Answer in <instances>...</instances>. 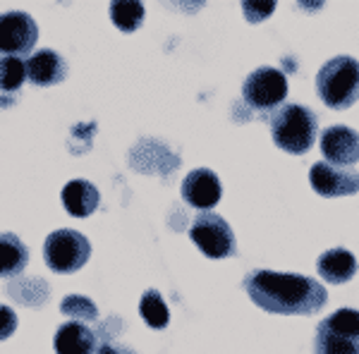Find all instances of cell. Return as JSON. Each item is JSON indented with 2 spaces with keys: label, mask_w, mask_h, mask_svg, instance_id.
I'll list each match as a JSON object with an SVG mask.
<instances>
[{
  "label": "cell",
  "mask_w": 359,
  "mask_h": 354,
  "mask_svg": "<svg viewBox=\"0 0 359 354\" xmlns=\"http://www.w3.org/2000/svg\"><path fill=\"white\" fill-rule=\"evenodd\" d=\"M245 290L257 306L271 313L287 316H311L326 306V290L321 282L306 275L276 271H252L245 278Z\"/></svg>",
  "instance_id": "obj_1"
},
{
  "label": "cell",
  "mask_w": 359,
  "mask_h": 354,
  "mask_svg": "<svg viewBox=\"0 0 359 354\" xmlns=\"http://www.w3.org/2000/svg\"><path fill=\"white\" fill-rule=\"evenodd\" d=\"M318 132L316 113L299 103H287L280 106L271 115V135L278 149L287 154H306L314 147V139Z\"/></svg>",
  "instance_id": "obj_2"
},
{
  "label": "cell",
  "mask_w": 359,
  "mask_h": 354,
  "mask_svg": "<svg viewBox=\"0 0 359 354\" xmlns=\"http://www.w3.org/2000/svg\"><path fill=\"white\" fill-rule=\"evenodd\" d=\"M318 98L333 110L355 106L359 98V62L350 55H335L316 74Z\"/></svg>",
  "instance_id": "obj_3"
},
{
  "label": "cell",
  "mask_w": 359,
  "mask_h": 354,
  "mask_svg": "<svg viewBox=\"0 0 359 354\" xmlns=\"http://www.w3.org/2000/svg\"><path fill=\"white\" fill-rule=\"evenodd\" d=\"M314 354H359V311L338 309L316 328Z\"/></svg>",
  "instance_id": "obj_4"
},
{
  "label": "cell",
  "mask_w": 359,
  "mask_h": 354,
  "mask_svg": "<svg viewBox=\"0 0 359 354\" xmlns=\"http://www.w3.org/2000/svg\"><path fill=\"white\" fill-rule=\"evenodd\" d=\"M91 245L89 240L77 230H55L46 237L43 259L50 271L57 273H74L89 261Z\"/></svg>",
  "instance_id": "obj_5"
},
{
  "label": "cell",
  "mask_w": 359,
  "mask_h": 354,
  "mask_svg": "<svg viewBox=\"0 0 359 354\" xmlns=\"http://www.w3.org/2000/svg\"><path fill=\"white\" fill-rule=\"evenodd\" d=\"M189 237L208 259H225L235 254V235L228 220L218 213H199L189 230Z\"/></svg>",
  "instance_id": "obj_6"
},
{
  "label": "cell",
  "mask_w": 359,
  "mask_h": 354,
  "mask_svg": "<svg viewBox=\"0 0 359 354\" xmlns=\"http://www.w3.org/2000/svg\"><path fill=\"white\" fill-rule=\"evenodd\" d=\"M242 98L257 110H273L287 98V77L276 67H259L242 84Z\"/></svg>",
  "instance_id": "obj_7"
},
{
  "label": "cell",
  "mask_w": 359,
  "mask_h": 354,
  "mask_svg": "<svg viewBox=\"0 0 359 354\" xmlns=\"http://www.w3.org/2000/svg\"><path fill=\"white\" fill-rule=\"evenodd\" d=\"M39 39V27L27 13L0 15V55L20 57L34 48Z\"/></svg>",
  "instance_id": "obj_8"
},
{
  "label": "cell",
  "mask_w": 359,
  "mask_h": 354,
  "mask_svg": "<svg viewBox=\"0 0 359 354\" xmlns=\"http://www.w3.org/2000/svg\"><path fill=\"white\" fill-rule=\"evenodd\" d=\"M309 182L321 196H350L359 191V172L352 168H338L321 161L311 165Z\"/></svg>",
  "instance_id": "obj_9"
},
{
  "label": "cell",
  "mask_w": 359,
  "mask_h": 354,
  "mask_svg": "<svg viewBox=\"0 0 359 354\" xmlns=\"http://www.w3.org/2000/svg\"><path fill=\"white\" fill-rule=\"evenodd\" d=\"M321 151L331 165L350 168L359 161V135L352 127H328L321 135Z\"/></svg>",
  "instance_id": "obj_10"
},
{
  "label": "cell",
  "mask_w": 359,
  "mask_h": 354,
  "mask_svg": "<svg viewBox=\"0 0 359 354\" xmlns=\"http://www.w3.org/2000/svg\"><path fill=\"white\" fill-rule=\"evenodd\" d=\"M221 179L208 168H196L182 182V199L201 211H211L221 201Z\"/></svg>",
  "instance_id": "obj_11"
},
{
  "label": "cell",
  "mask_w": 359,
  "mask_h": 354,
  "mask_svg": "<svg viewBox=\"0 0 359 354\" xmlns=\"http://www.w3.org/2000/svg\"><path fill=\"white\" fill-rule=\"evenodd\" d=\"M25 67L27 79H32L36 86H53L67 77V62L50 48H41L39 53H34L25 62Z\"/></svg>",
  "instance_id": "obj_12"
},
{
  "label": "cell",
  "mask_w": 359,
  "mask_h": 354,
  "mask_svg": "<svg viewBox=\"0 0 359 354\" xmlns=\"http://www.w3.org/2000/svg\"><path fill=\"white\" fill-rule=\"evenodd\" d=\"M53 347L57 354H96V335L79 321L57 326Z\"/></svg>",
  "instance_id": "obj_13"
},
{
  "label": "cell",
  "mask_w": 359,
  "mask_h": 354,
  "mask_svg": "<svg viewBox=\"0 0 359 354\" xmlns=\"http://www.w3.org/2000/svg\"><path fill=\"white\" fill-rule=\"evenodd\" d=\"M318 275L326 282H333V285H340V282H347L355 278L357 273V259L352 257V252H347L343 247H335L323 252L316 261Z\"/></svg>",
  "instance_id": "obj_14"
},
{
  "label": "cell",
  "mask_w": 359,
  "mask_h": 354,
  "mask_svg": "<svg viewBox=\"0 0 359 354\" xmlns=\"http://www.w3.org/2000/svg\"><path fill=\"white\" fill-rule=\"evenodd\" d=\"M98 189L86 179H72V182L65 184L62 189V206L67 208L69 216L74 218H86L98 208Z\"/></svg>",
  "instance_id": "obj_15"
},
{
  "label": "cell",
  "mask_w": 359,
  "mask_h": 354,
  "mask_svg": "<svg viewBox=\"0 0 359 354\" xmlns=\"http://www.w3.org/2000/svg\"><path fill=\"white\" fill-rule=\"evenodd\" d=\"M29 264V249L13 232L0 235V275H20Z\"/></svg>",
  "instance_id": "obj_16"
},
{
  "label": "cell",
  "mask_w": 359,
  "mask_h": 354,
  "mask_svg": "<svg viewBox=\"0 0 359 354\" xmlns=\"http://www.w3.org/2000/svg\"><path fill=\"white\" fill-rule=\"evenodd\" d=\"M139 313H142L144 321L156 330L165 328L168 321H170V311H168L158 290H147V292H144L142 301H139Z\"/></svg>",
  "instance_id": "obj_17"
},
{
  "label": "cell",
  "mask_w": 359,
  "mask_h": 354,
  "mask_svg": "<svg viewBox=\"0 0 359 354\" xmlns=\"http://www.w3.org/2000/svg\"><path fill=\"white\" fill-rule=\"evenodd\" d=\"M111 20L120 32L130 34L142 27L144 22V5L135 3V0H123V3L111 5Z\"/></svg>",
  "instance_id": "obj_18"
},
{
  "label": "cell",
  "mask_w": 359,
  "mask_h": 354,
  "mask_svg": "<svg viewBox=\"0 0 359 354\" xmlns=\"http://www.w3.org/2000/svg\"><path fill=\"white\" fill-rule=\"evenodd\" d=\"M27 82V67L20 57H0V91L15 94Z\"/></svg>",
  "instance_id": "obj_19"
},
{
  "label": "cell",
  "mask_w": 359,
  "mask_h": 354,
  "mask_svg": "<svg viewBox=\"0 0 359 354\" xmlns=\"http://www.w3.org/2000/svg\"><path fill=\"white\" fill-rule=\"evenodd\" d=\"M60 311L65 313V316H72L74 321H79V323L96 321V316H98L96 304L89 297H82V294H69V297L62 299Z\"/></svg>",
  "instance_id": "obj_20"
},
{
  "label": "cell",
  "mask_w": 359,
  "mask_h": 354,
  "mask_svg": "<svg viewBox=\"0 0 359 354\" xmlns=\"http://www.w3.org/2000/svg\"><path fill=\"white\" fill-rule=\"evenodd\" d=\"M273 10H276V3H271V0H247V3H242V13H245V17L252 25L264 22Z\"/></svg>",
  "instance_id": "obj_21"
},
{
  "label": "cell",
  "mask_w": 359,
  "mask_h": 354,
  "mask_svg": "<svg viewBox=\"0 0 359 354\" xmlns=\"http://www.w3.org/2000/svg\"><path fill=\"white\" fill-rule=\"evenodd\" d=\"M17 328V316L10 306L0 304V340H8Z\"/></svg>",
  "instance_id": "obj_22"
},
{
  "label": "cell",
  "mask_w": 359,
  "mask_h": 354,
  "mask_svg": "<svg viewBox=\"0 0 359 354\" xmlns=\"http://www.w3.org/2000/svg\"><path fill=\"white\" fill-rule=\"evenodd\" d=\"M96 354H135L125 345H113V342H96Z\"/></svg>",
  "instance_id": "obj_23"
}]
</instances>
